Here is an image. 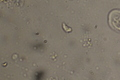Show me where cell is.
<instances>
[{"label":"cell","instance_id":"obj_1","mask_svg":"<svg viewBox=\"0 0 120 80\" xmlns=\"http://www.w3.org/2000/svg\"><path fill=\"white\" fill-rule=\"evenodd\" d=\"M108 21L112 29L120 32V9L112 10L108 16Z\"/></svg>","mask_w":120,"mask_h":80}]
</instances>
